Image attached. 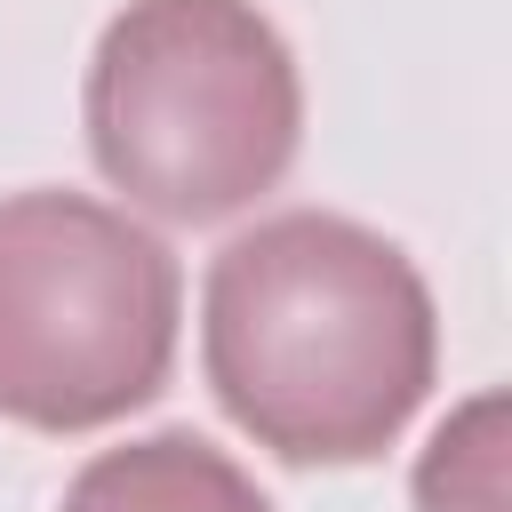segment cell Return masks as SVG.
I'll return each instance as SVG.
<instances>
[{
	"mask_svg": "<svg viewBox=\"0 0 512 512\" xmlns=\"http://www.w3.org/2000/svg\"><path fill=\"white\" fill-rule=\"evenodd\" d=\"M88 152L128 208L224 224L304 144V72L256 0H128L80 88Z\"/></svg>",
	"mask_w": 512,
	"mask_h": 512,
	"instance_id": "cell-2",
	"label": "cell"
},
{
	"mask_svg": "<svg viewBox=\"0 0 512 512\" xmlns=\"http://www.w3.org/2000/svg\"><path fill=\"white\" fill-rule=\"evenodd\" d=\"M56 512H272V496L200 432L168 424L128 448H96Z\"/></svg>",
	"mask_w": 512,
	"mask_h": 512,
	"instance_id": "cell-4",
	"label": "cell"
},
{
	"mask_svg": "<svg viewBox=\"0 0 512 512\" xmlns=\"http://www.w3.org/2000/svg\"><path fill=\"white\" fill-rule=\"evenodd\" d=\"M200 368L216 408L280 464H368L440 376V312L400 240L280 208L208 256Z\"/></svg>",
	"mask_w": 512,
	"mask_h": 512,
	"instance_id": "cell-1",
	"label": "cell"
},
{
	"mask_svg": "<svg viewBox=\"0 0 512 512\" xmlns=\"http://www.w3.org/2000/svg\"><path fill=\"white\" fill-rule=\"evenodd\" d=\"M504 400L480 392L464 416H448L416 464V512H504Z\"/></svg>",
	"mask_w": 512,
	"mask_h": 512,
	"instance_id": "cell-5",
	"label": "cell"
},
{
	"mask_svg": "<svg viewBox=\"0 0 512 512\" xmlns=\"http://www.w3.org/2000/svg\"><path fill=\"white\" fill-rule=\"evenodd\" d=\"M184 272L160 232L88 192L0 200V424L104 432L160 400Z\"/></svg>",
	"mask_w": 512,
	"mask_h": 512,
	"instance_id": "cell-3",
	"label": "cell"
}]
</instances>
